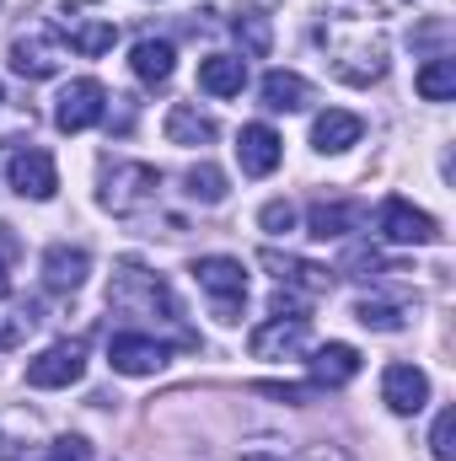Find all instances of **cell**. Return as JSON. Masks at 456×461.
Listing matches in <instances>:
<instances>
[{
	"label": "cell",
	"instance_id": "cell-1",
	"mask_svg": "<svg viewBox=\"0 0 456 461\" xmlns=\"http://www.w3.org/2000/svg\"><path fill=\"white\" fill-rule=\"evenodd\" d=\"M108 306L123 312V317H161V322H178V301H172V290H167L156 274H145L140 263H118L114 268Z\"/></svg>",
	"mask_w": 456,
	"mask_h": 461
},
{
	"label": "cell",
	"instance_id": "cell-2",
	"mask_svg": "<svg viewBox=\"0 0 456 461\" xmlns=\"http://www.w3.org/2000/svg\"><path fill=\"white\" fill-rule=\"evenodd\" d=\"M156 194H161V172L156 167H145V161H114L103 172V194L97 199L114 215H140V210L156 204Z\"/></svg>",
	"mask_w": 456,
	"mask_h": 461
},
{
	"label": "cell",
	"instance_id": "cell-3",
	"mask_svg": "<svg viewBox=\"0 0 456 461\" xmlns=\"http://www.w3.org/2000/svg\"><path fill=\"white\" fill-rule=\"evenodd\" d=\"M194 279H199V290L210 295V306H215V317L221 322H242V306H247V268L236 263V258H199L194 263Z\"/></svg>",
	"mask_w": 456,
	"mask_h": 461
},
{
	"label": "cell",
	"instance_id": "cell-4",
	"mask_svg": "<svg viewBox=\"0 0 456 461\" xmlns=\"http://www.w3.org/2000/svg\"><path fill=\"white\" fill-rule=\"evenodd\" d=\"M258 263H263V268L279 279V290L296 295V301H323V295L333 290V274H328L323 263H306V258H290V252H274V247H263Z\"/></svg>",
	"mask_w": 456,
	"mask_h": 461
},
{
	"label": "cell",
	"instance_id": "cell-5",
	"mask_svg": "<svg viewBox=\"0 0 456 461\" xmlns=\"http://www.w3.org/2000/svg\"><path fill=\"white\" fill-rule=\"evenodd\" d=\"M376 230H381V241H392V247H430V241H441L435 215L414 210V204H408V199H397V194L376 210Z\"/></svg>",
	"mask_w": 456,
	"mask_h": 461
},
{
	"label": "cell",
	"instance_id": "cell-6",
	"mask_svg": "<svg viewBox=\"0 0 456 461\" xmlns=\"http://www.w3.org/2000/svg\"><path fill=\"white\" fill-rule=\"evenodd\" d=\"M59 32H65L70 49L87 54V59L108 54V49L118 43V22L103 16V11H92V5H65V11H59Z\"/></svg>",
	"mask_w": 456,
	"mask_h": 461
},
{
	"label": "cell",
	"instance_id": "cell-7",
	"mask_svg": "<svg viewBox=\"0 0 456 461\" xmlns=\"http://www.w3.org/2000/svg\"><path fill=\"white\" fill-rule=\"evenodd\" d=\"M103 113H108V92H103V81H92V76L70 81V86L59 92V103H54V123H59L65 134H81V129L103 123Z\"/></svg>",
	"mask_w": 456,
	"mask_h": 461
},
{
	"label": "cell",
	"instance_id": "cell-8",
	"mask_svg": "<svg viewBox=\"0 0 456 461\" xmlns=\"http://www.w3.org/2000/svg\"><path fill=\"white\" fill-rule=\"evenodd\" d=\"M81 375H87V344H54L38 359H27V386H38V392L76 386Z\"/></svg>",
	"mask_w": 456,
	"mask_h": 461
},
{
	"label": "cell",
	"instance_id": "cell-9",
	"mask_svg": "<svg viewBox=\"0 0 456 461\" xmlns=\"http://www.w3.org/2000/svg\"><path fill=\"white\" fill-rule=\"evenodd\" d=\"M306 339H312V322L306 317H269L247 339V348H252V359H296L306 348Z\"/></svg>",
	"mask_w": 456,
	"mask_h": 461
},
{
	"label": "cell",
	"instance_id": "cell-10",
	"mask_svg": "<svg viewBox=\"0 0 456 461\" xmlns=\"http://www.w3.org/2000/svg\"><path fill=\"white\" fill-rule=\"evenodd\" d=\"M108 365L118 375H156L167 365V344L150 339V333H118L108 344Z\"/></svg>",
	"mask_w": 456,
	"mask_h": 461
},
{
	"label": "cell",
	"instance_id": "cell-11",
	"mask_svg": "<svg viewBox=\"0 0 456 461\" xmlns=\"http://www.w3.org/2000/svg\"><path fill=\"white\" fill-rule=\"evenodd\" d=\"M11 188L22 194V199H54V188H59V172H54V156L49 150H16L11 156Z\"/></svg>",
	"mask_w": 456,
	"mask_h": 461
},
{
	"label": "cell",
	"instance_id": "cell-12",
	"mask_svg": "<svg viewBox=\"0 0 456 461\" xmlns=\"http://www.w3.org/2000/svg\"><path fill=\"white\" fill-rule=\"evenodd\" d=\"M381 402L392 408V413H419L424 402H430V375L419 370V365H387L381 370Z\"/></svg>",
	"mask_w": 456,
	"mask_h": 461
},
{
	"label": "cell",
	"instance_id": "cell-13",
	"mask_svg": "<svg viewBox=\"0 0 456 461\" xmlns=\"http://www.w3.org/2000/svg\"><path fill=\"white\" fill-rule=\"evenodd\" d=\"M279 156H285V140H279L269 123H247V129H242V140H236V161H242L247 177H269V172L279 167Z\"/></svg>",
	"mask_w": 456,
	"mask_h": 461
},
{
	"label": "cell",
	"instance_id": "cell-14",
	"mask_svg": "<svg viewBox=\"0 0 456 461\" xmlns=\"http://www.w3.org/2000/svg\"><path fill=\"white\" fill-rule=\"evenodd\" d=\"M59 43L49 38V32H27V38H16L11 43V70L16 76H27V81H49L54 70H59Z\"/></svg>",
	"mask_w": 456,
	"mask_h": 461
},
{
	"label": "cell",
	"instance_id": "cell-15",
	"mask_svg": "<svg viewBox=\"0 0 456 461\" xmlns=\"http://www.w3.org/2000/svg\"><path fill=\"white\" fill-rule=\"evenodd\" d=\"M87 274H92V258H87V247H49L43 252V285L49 290H59V295H70V290H81L87 285Z\"/></svg>",
	"mask_w": 456,
	"mask_h": 461
},
{
	"label": "cell",
	"instance_id": "cell-16",
	"mask_svg": "<svg viewBox=\"0 0 456 461\" xmlns=\"http://www.w3.org/2000/svg\"><path fill=\"white\" fill-rule=\"evenodd\" d=\"M360 375V348L354 344H323L312 354V381L317 386H328V392H339Z\"/></svg>",
	"mask_w": 456,
	"mask_h": 461
},
{
	"label": "cell",
	"instance_id": "cell-17",
	"mask_svg": "<svg viewBox=\"0 0 456 461\" xmlns=\"http://www.w3.org/2000/svg\"><path fill=\"white\" fill-rule=\"evenodd\" d=\"M360 204H349V199H317L312 210H306V230L317 236V241H339L349 230L360 226Z\"/></svg>",
	"mask_w": 456,
	"mask_h": 461
},
{
	"label": "cell",
	"instance_id": "cell-18",
	"mask_svg": "<svg viewBox=\"0 0 456 461\" xmlns=\"http://www.w3.org/2000/svg\"><path fill=\"white\" fill-rule=\"evenodd\" d=\"M129 70H134L145 86H167V81H172V70H178V54H172V43H167V38H140V43H134V54H129Z\"/></svg>",
	"mask_w": 456,
	"mask_h": 461
},
{
	"label": "cell",
	"instance_id": "cell-19",
	"mask_svg": "<svg viewBox=\"0 0 456 461\" xmlns=\"http://www.w3.org/2000/svg\"><path fill=\"white\" fill-rule=\"evenodd\" d=\"M258 92H263V108H269V113H301V108L312 103V86H306V76H296V70H269Z\"/></svg>",
	"mask_w": 456,
	"mask_h": 461
},
{
	"label": "cell",
	"instance_id": "cell-20",
	"mask_svg": "<svg viewBox=\"0 0 456 461\" xmlns=\"http://www.w3.org/2000/svg\"><path fill=\"white\" fill-rule=\"evenodd\" d=\"M199 86H205L210 97H242V86H247V59H236V54H210V59H199Z\"/></svg>",
	"mask_w": 456,
	"mask_h": 461
},
{
	"label": "cell",
	"instance_id": "cell-21",
	"mask_svg": "<svg viewBox=\"0 0 456 461\" xmlns=\"http://www.w3.org/2000/svg\"><path fill=\"white\" fill-rule=\"evenodd\" d=\"M360 134H365V123L354 113H343V108H328L312 123V145L317 150H349V145H360Z\"/></svg>",
	"mask_w": 456,
	"mask_h": 461
},
{
	"label": "cell",
	"instance_id": "cell-22",
	"mask_svg": "<svg viewBox=\"0 0 456 461\" xmlns=\"http://www.w3.org/2000/svg\"><path fill=\"white\" fill-rule=\"evenodd\" d=\"M161 129H167V140H172V145H210V140H215V118L199 113L194 103H178V108L167 113Z\"/></svg>",
	"mask_w": 456,
	"mask_h": 461
},
{
	"label": "cell",
	"instance_id": "cell-23",
	"mask_svg": "<svg viewBox=\"0 0 456 461\" xmlns=\"http://www.w3.org/2000/svg\"><path fill=\"white\" fill-rule=\"evenodd\" d=\"M231 32H236V43H242L252 59H263V54L274 49V22H269V11H258V5L236 11V16H231Z\"/></svg>",
	"mask_w": 456,
	"mask_h": 461
},
{
	"label": "cell",
	"instance_id": "cell-24",
	"mask_svg": "<svg viewBox=\"0 0 456 461\" xmlns=\"http://www.w3.org/2000/svg\"><path fill=\"white\" fill-rule=\"evenodd\" d=\"M414 86H419V97L424 103H451L456 97V59H430V65H419V76H414Z\"/></svg>",
	"mask_w": 456,
	"mask_h": 461
},
{
	"label": "cell",
	"instance_id": "cell-25",
	"mask_svg": "<svg viewBox=\"0 0 456 461\" xmlns=\"http://www.w3.org/2000/svg\"><path fill=\"white\" fill-rule=\"evenodd\" d=\"M183 183H188V199H199V204H221L226 199V172L210 167V161H199Z\"/></svg>",
	"mask_w": 456,
	"mask_h": 461
},
{
	"label": "cell",
	"instance_id": "cell-26",
	"mask_svg": "<svg viewBox=\"0 0 456 461\" xmlns=\"http://www.w3.org/2000/svg\"><path fill=\"white\" fill-rule=\"evenodd\" d=\"M354 322L360 328H376V333H403V312L387 306V301H360L354 306Z\"/></svg>",
	"mask_w": 456,
	"mask_h": 461
},
{
	"label": "cell",
	"instance_id": "cell-27",
	"mask_svg": "<svg viewBox=\"0 0 456 461\" xmlns=\"http://www.w3.org/2000/svg\"><path fill=\"white\" fill-rule=\"evenodd\" d=\"M258 226L269 230V236H290V230H296V204H290V199H269V204L258 210Z\"/></svg>",
	"mask_w": 456,
	"mask_h": 461
},
{
	"label": "cell",
	"instance_id": "cell-28",
	"mask_svg": "<svg viewBox=\"0 0 456 461\" xmlns=\"http://www.w3.org/2000/svg\"><path fill=\"white\" fill-rule=\"evenodd\" d=\"M451 429H456V413H451V408H446V413H435V429H430V451H435V461H456Z\"/></svg>",
	"mask_w": 456,
	"mask_h": 461
},
{
	"label": "cell",
	"instance_id": "cell-29",
	"mask_svg": "<svg viewBox=\"0 0 456 461\" xmlns=\"http://www.w3.org/2000/svg\"><path fill=\"white\" fill-rule=\"evenodd\" d=\"M252 392H263V397H279V402H306V397H312V386H285V381H258Z\"/></svg>",
	"mask_w": 456,
	"mask_h": 461
},
{
	"label": "cell",
	"instance_id": "cell-30",
	"mask_svg": "<svg viewBox=\"0 0 456 461\" xmlns=\"http://www.w3.org/2000/svg\"><path fill=\"white\" fill-rule=\"evenodd\" d=\"M49 461H92V446H87L81 435H65V440L49 451Z\"/></svg>",
	"mask_w": 456,
	"mask_h": 461
},
{
	"label": "cell",
	"instance_id": "cell-31",
	"mask_svg": "<svg viewBox=\"0 0 456 461\" xmlns=\"http://www.w3.org/2000/svg\"><path fill=\"white\" fill-rule=\"evenodd\" d=\"M343 268H354V279H370V274H376V268H381V258H376V252H370V247H354V252H349V263H343Z\"/></svg>",
	"mask_w": 456,
	"mask_h": 461
},
{
	"label": "cell",
	"instance_id": "cell-32",
	"mask_svg": "<svg viewBox=\"0 0 456 461\" xmlns=\"http://www.w3.org/2000/svg\"><path fill=\"white\" fill-rule=\"evenodd\" d=\"M242 461H290V451L279 440H258L252 451H242Z\"/></svg>",
	"mask_w": 456,
	"mask_h": 461
},
{
	"label": "cell",
	"instance_id": "cell-33",
	"mask_svg": "<svg viewBox=\"0 0 456 461\" xmlns=\"http://www.w3.org/2000/svg\"><path fill=\"white\" fill-rule=\"evenodd\" d=\"M27 322H32V317H16V322H0V348H11V344H16V339L27 333Z\"/></svg>",
	"mask_w": 456,
	"mask_h": 461
},
{
	"label": "cell",
	"instance_id": "cell-34",
	"mask_svg": "<svg viewBox=\"0 0 456 461\" xmlns=\"http://www.w3.org/2000/svg\"><path fill=\"white\" fill-rule=\"evenodd\" d=\"M301 461H349V456H343L339 446H317V451H306Z\"/></svg>",
	"mask_w": 456,
	"mask_h": 461
},
{
	"label": "cell",
	"instance_id": "cell-35",
	"mask_svg": "<svg viewBox=\"0 0 456 461\" xmlns=\"http://www.w3.org/2000/svg\"><path fill=\"white\" fill-rule=\"evenodd\" d=\"M11 295V274H5V263H0V301Z\"/></svg>",
	"mask_w": 456,
	"mask_h": 461
},
{
	"label": "cell",
	"instance_id": "cell-36",
	"mask_svg": "<svg viewBox=\"0 0 456 461\" xmlns=\"http://www.w3.org/2000/svg\"><path fill=\"white\" fill-rule=\"evenodd\" d=\"M0 461H16V451H11V446H5V440H0Z\"/></svg>",
	"mask_w": 456,
	"mask_h": 461
},
{
	"label": "cell",
	"instance_id": "cell-37",
	"mask_svg": "<svg viewBox=\"0 0 456 461\" xmlns=\"http://www.w3.org/2000/svg\"><path fill=\"white\" fill-rule=\"evenodd\" d=\"M0 103H5V92H0Z\"/></svg>",
	"mask_w": 456,
	"mask_h": 461
}]
</instances>
